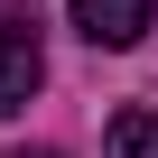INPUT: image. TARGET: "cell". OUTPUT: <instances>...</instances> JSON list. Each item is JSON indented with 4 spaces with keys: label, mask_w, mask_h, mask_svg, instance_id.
I'll return each mask as SVG.
<instances>
[{
    "label": "cell",
    "mask_w": 158,
    "mask_h": 158,
    "mask_svg": "<svg viewBox=\"0 0 158 158\" xmlns=\"http://www.w3.org/2000/svg\"><path fill=\"white\" fill-rule=\"evenodd\" d=\"M47 84V47H37V19H19V0H0V112H28Z\"/></svg>",
    "instance_id": "obj_1"
},
{
    "label": "cell",
    "mask_w": 158,
    "mask_h": 158,
    "mask_svg": "<svg viewBox=\"0 0 158 158\" xmlns=\"http://www.w3.org/2000/svg\"><path fill=\"white\" fill-rule=\"evenodd\" d=\"M112 158H158V112H121L112 121Z\"/></svg>",
    "instance_id": "obj_3"
},
{
    "label": "cell",
    "mask_w": 158,
    "mask_h": 158,
    "mask_svg": "<svg viewBox=\"0 0 158 158\" xmlns=\"http://www.w3.org/2000/svg\"><path fill=\"white\" fill-rule=\"evenodd\" d=\"M149 19H158V0H74V28L93 47H139Z\"/></svg>",
    "instance_id": "obj_2"
}]
</instances>
